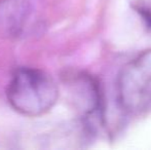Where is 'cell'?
<instances>
[{"instance_id":"obj_1","label":"cell","mask_w":151,"mask_h":150,"mask_svg":"<svg viewBox=\"0 0 151 150\" xmlns=\"http://www.w3.org/2000/svg\"><path fill=\"white\" fill-rule=\"evenodd\" d=\"M6 97L17 112L35 117L45 114L55 106L59 99V88L45 71L21 67L12 75Z\"/></svg>"},{"instance_id":"obj_2","label":"cell","mask_w":151,"mask_h":150,"mask_svg":"<svg viewBox=\"0 0 151 150\" xmlns=\"http://www.w3.org/2000/svg\"><path fill=\"white\" fill-rule=\"evenodd\" d=\"M117 100L124 112H151V48L124 65L117 76Z\"/></svg>"},{"instance_id":"obj_3","label":"cell","mask_w":151,"mask_h":150,"mask_svg":"<svg viewBox=\"0 0 151 150\" xmlns=\"http://www.w3.org/2000/svg\"><path fill=\"white\" fill-rule=\"evenodd\" d=\"M44 28L43 0H0V37L26 39L41 34Z\"/></svg>"},{"instance_id":"obj_4","label":"cell","mask_w":151,"mask_h":150,"mask_svg":"<svg viewBox=\"0 0 151 150\" xmlns=\"http://www.w3.org/2000/svg\"><path fill=\"white\" fill-rule=\"evenodd\" d=\"M71 100L82 115V122L93 132V121L103 122L104 106L101 85L93 76L86 72H69L64 76Z\"/></svg>"},{"instance_id":"obj_5","label":"cell","mask_w":151,"mask_h":150,"mask_svg":"<svg viewBox=\"0 0 151 150\" xmlns=\"http://www.w3.org/2000/svg\"><path fill=\"white\" fill-rule=\"evenodd\" d=\"M134 8L140 14L146 26L151 28V0H138L135 2Z\"/></svg>"}]
</instances>
